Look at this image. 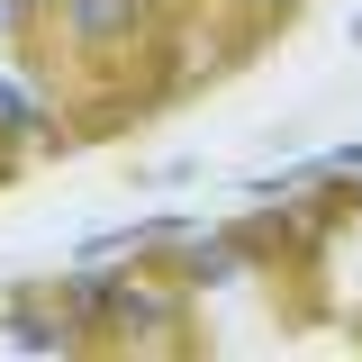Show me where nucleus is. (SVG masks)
Segmentation results:
<instances>
[{
  "label": "nucleus",
  "mask_w": 362,
  "mask_h": 362,
  "mask_svg": "<svg viewBox=\"0 0 362 362\" xmlns=\"http://www.w3.org/2000/svg\"><path fill=\"white\" fill-rule=\"evenodd\" d=\"M136 18V0H73V28L82 37H109V28H127Z\"/></svg>",
  "instance_id": "nucleus-1"
}]
</instances>
